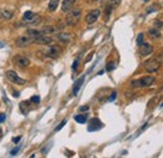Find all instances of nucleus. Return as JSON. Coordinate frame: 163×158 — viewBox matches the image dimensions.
Segmentation results:
<instances>
[{
    "label": "nucleus",
    "mask_w": 163,
    "mask_h": 158,
    "mask_svg": "<svg viewBox=\"0 0 163 158\" xmlns=\"http://www.w3.org/2000/svg\"><path fill=\"white\" fill-rule=\"evenodd\" d=\"M99 15H100V10H99V9H93V10H90V11L87 14V16H85V23H87V24H94V23L98 20Z\"/></svg>",
    "instance_id": "39448f33"
},
{
    "label": "nucleus",
    "mask_w": 163,
    "mask_h": 158,
    "mask_svg": "<svg viewBox=\"0 0 163 158\" xmlns=\"http://www.w3.org/2000/svg\"><path fill=\"white\" fill-rule=\"evenodd\" d=\"M58 5H59V0H50V3H49V5H48V9H49L50 11H54V10L58 8Z\"/></svg>",
    "instance_id": "412c9836"
},
{
    "label": "nucleus",
    "mask_w": 163,
    "mask_h": 158,
    "mask_svg": "<svg viewBox=\"0 0 163 158\" xmlns=\"http://www.w3.org/2000/svg\"><path fill=\"white\" fill-rule=\"evenodd\" d=\"M5 118H6V117H5V113H1V114H0V123H3V122L5 121Z\"/></svg>",
    "instance_id": "473e14b6"
},
{
    "label": "nucleus",
    "mask_w": 163,
    "mask_h": 158,
    "mask_svg": "<svg viewBox=\"0 0 163 158\" xmlns=\"http://www.w3.org/2000/svg\"><path fill=\"white\" fill-rule=\"evenodd\" d=\"M43 33L40 31V30H35V29H29L28 30V35L29 36H31L33 39H35L37 36H39V35H42Z\"/></svg>",
    "instance_id": "6ab92c4d"
},
{
    "label": "nucleus",
    "mask_w": 163,
    "mask_h": 158,
    "mask_svg": "<svg viewBox=\"0 0 163 158\" xmlns=\"http://www.w3.org/2000/svg\"><path fill=\"white\" fill-rule=\"evenodd\" d=\"M149 36L157 39V38L161 36V33H160V30H158L157 28H153V29H149Z\"/></svg>",
    "instance_id": "aec40b11"
},
{
    "label": "nucleus",
    "mask_w": 163,
    "mask_h": 158,
    "mask_svg": "<svg viewBox=\"0 0 163 158\" xmlns=\"http://www.w3.org/2000/svg\"><path fill=\"white\" fill-rule=\"evenodd\" d=\"M55 39L65 44V43H69V40L72 39V35H70L69 33H58V34L55 35Z\"/></svg>",
    "instance_id": "ddd939ff"
},
{
    "label": "nucleus",
    "mask_w": 163,
    "mask_h": 158,
    "mask_svg": "<svg viewBox=\"0 0 163 158\" xmlns=\"http://www.w3.org/2000/svg\"><path fill=\"white\" fill-rule=\"evenodd\" d=\"M31 43H34V39H33L31 36H29L28 34H26V35H21V36H19V38H16V40H15V45H16L18 48L28 46V45H30Z\"/></svg>",
    "instance_id": "7ed1b4c3"
},
{
    "label": "nucleus",
    "mask_w": 163,
    "mask_h": 158,
    "mask_svg": "<svg viewBox=\"0 0 163 158\" xmlns=\"http://www.w3.org/2000/svg\"><path fill=\"white\" fill-rule=\"evenodd\" d=\"M0 18H1V16H0Z\"/></svg>",
    "instance_id": "4c0bfd02"
},
{
    "label": "nucleus",
    "mask_w": 163,
    "mask_h": 158,
    "mask_svg": "<svg viewBox=\"0 0 163 158\" xmlns=\"http://www.w3.org/2000/svg\"><path fill=\"white\" fill-rule=\"evenodd\" d=\"M121 1H122V0H108V5H109L112 9H115V8L119 6Z\"/></svg>",
    "instance_id": "5701e85b"
},
{
    "label": "nucleus",
    "mask_w": 163,
    "mask_h": 158,
    "mask_svg": "<svg viewBox=\"0 0 163 158\" xmlns=\"http://www.w3.org/2000/svg\"><path fill=\"white\" fill-rule=\"evenodd\" d=\"M33 15H34L33 11H25V13L23 14V20L26 23V21H29V20L33 18Z\"/></svg>",
    "instance_id": "4be33fe9"
},
{
    "label": "nucleus",
    "mask_w": 163,
    "mask_h": 158,
    "mask_svg": "<svg viewBox=\"0 0 163 158\" xmlns=\"http://www.w3.org/2000/svg\"><path fill=\"white\" fill-rule=\"evenodd\" d=\"M142 43H143V33H139V35H138V38H137V44H138V46H139Z\"/></svg>",
    "instance_id": "a878e982"
},
{
    "label": "nucleus",
    "mask_w": 163,
    "mask_h": 158,
    "mask_svg": "<svg viewBox=\"0 0 163 158\" xmlns=\"http://www.w3.org/2000/svg\"><path fill=\"white\" fill-rule=\"evenodd\" d=\"M13 97H15V98H18V97H19V92H14V94H13Z\"/></svg>",
    "instance_id": "f704fd0d"
},
{
    "label": "nucleus",
    "mask_w": 163,
    "mask_h": 158,
    "mask_svg": "<svg viewBox=\"0 0 163 158\" xmlns=\"http://www.w3.org/2000/svg\"><path fill=\"white\" fill-rule=\"evenodd\" d=\"M82 10L81 9H74L72 11H69V14L67 15V24L68 25H76L78 24L79 19H81Z\"/></svg>",
    "instance_id": "f257e3e1"
},
{
    "label": "nucleus",
    "mask_w": 163,
    "mask_h": 158,
    "mask_svg": "<svg viewBox=\"0 0 163 158\" xmlns=\"http://www.w3.org/2000/svg\"><path fill=\"white\" fill-rule=\"evenodd\" d=\"M115 97H117V92H113V93H112V95L109 97V102H113V101L115 99Z\"/></svg>",
    "instance_id": "c756f323"
},
{
    "label": "nucleus",
    "mask_w": 163,
    "mask_h": 158,
    "mask_svg": "<svg viewBox=\"0 0 163 158\" xmlns=\"http://www.w3.org/2000/svg\"><path fill=\"white\" fill-rule=\"evenodd\" d=\"M20 139H21V137H14V138H13V142H14V143H18Z\"/></svg>",
    "instance_id": "72a5a7b5"
},
{
    "label": "nucleus",
    "mask_w": 163,
    "mask_h": 158,
    "mask_svg": "<svg viewBox=\"0 0 163 158\" xmlns=\"http://www.w3.org/2000/svg\"><path fill=\"white\" fill-rule=\"evenodd\" d=\"M137 82H138V87L146 88V87H151V85L156 82V79H155V77L148 75V77H142V78H141V79H138Z\"/></svg>",
    "instance_id": "6e6552de"
},
{
    "label": "nucleus",
    "mask_w": 163,
    "mask_h": 158,
    "mask_svg": "<svg viewBox=\"0 0 163 158\" xmlns=\"http://www.w3.org/2000/svg\"><path fill=\"white\" fill-rule=\"evenodd\" d=\"M34 43H38V44H42V45H50L53 43V38L49 36V35L42 34V35H39L34 39Z\"/></svg>",
    "instance_id": "1a4fd4ad"
},
{
    "label": "nucleus",
    "mask_w": 163,
    "mask_h": 158,
    "mask_svg": "<svg viewBox=\"0 0 163 158\" xmlns=\"http://www.w3.org/2000/svg\"><path fill=\"white\" fill-rule=\"evenodd\" d=\"M5 75H6V78H8L11 83H14V84L23 85V84H25V83H26V80H25V79H23V78H20V77L18 75V73H16V72H14V70H8V72L5 73Z\"/></svg>",
    "instance_id": "f03ea898"
},
{
    "label": "nucleus",
    "mask_w": 163,
    "mask_h": 158,
    "mask_svg": "<svg viewBox=\"0 0 163 158\" xmlns=\"http://www.w3.org/2000/svg\"><path fill=\"white\" fill-rule=\"evenodd\" d=\"M83 82H84V77L79 78V79H78L76 83H74V87H73V94H74V95H77V93L79 92L82 84H83Z\"/></svg>",
    "instance_id": "f3484780"
},
{
    "label": "nucleus",
    "mask_w": 163,
    "mask_h": 158,
    "mask_svg": "<svg viewBox=\"0 0 163 158\" xmlns=\"http://www.w3.org/2000/svg\"><path fill=\"white\" fill-rule=\"evenodd\" d=\"M0 16L5 20H10L14 18V11L9 10V9H3V10H0Z\"/></svg>",
    "instance_id": "4468645a"
},
{
    "label": "nucleus",
    "mask_w": 163,
    "mask_h": 158,
    "mask_svg": "<svg viewBox=\"0 0 163 158\" xmlns=\"http://www.w3.org/2000/svg\"><path fill=\"white\" fill-rule=\"evenodd\" d=\"M87 111H89V106H83L79 108V112H87Z\"/></svg>",
    "instance_id": "7c9ffc66"
},
{
    "label": "nucleus",
    "mask_w": 163,
    "mask_h": 158,
    "mask_svg": "<svg viewBox=\"0 0 163 158\" xmlns=\"http://www.w3.org/2000/svg\"><path fill=\"white\" fill-rule=\"evenodd\" d=\"M76 3H77V0H63V3H62V11L63 13L70 11Z\"/></svg>",
    "instance_id": "f8f14e48"
},
{
    "label": "nucleus",
    "mask_w": 163,
    "mask_h": 158,
    "mask_svg": "<svg viewBox=\"0 0 163 158\" xmlns=\"http://www.w3.org/2000/svg\"><path fill=\"white\" fill-rule=\"evenodd\" d=\"M78 62H79L78 59H76V60H74V63H73V67H72V68H73V70H76V69H77V67H78Z\"/></svg>",
    "instance_id": "2f4dec72"
},
{
    "label": "nucleus",
    "mask_w": 163,
    "mask_h": 158,
    "mask_svg": "<svg viewBox=\"0 0 163 158\" xmlns=\"http://www.w3.org/2000/svg\"><path fill=\"white\" fill-rule=\"evenodd\" d=\"M100 128H103V123H102L98 118H93V119H90L89 126H88V131H89V132L99 131Z\"/></svg>",
    "instance_id": "9d476101"
},
{
    "label": "nucleus",
    "mask_w": 163,
    "mask_h": 158,
    "mask_svg": "<svg viewBox=\"0 0 163 158\" xmlns=\"http://www.w3.org/2000/svg\"><path fill=\"white\" fill-rule=\"evenodd\" d=\"M0 133H1V128H0Z\"/></svg>",
    "instance_id": "c9c22d12"
},
{
    "label": "nucleus",
    "mask_w": 163,
    "mask_h": 158,
    "mask_svg": "<svg viewBox=\"0 0 163 158\" xmlns=\"http://www.w3.org/2000/svg\"><path fill=\"white\" fill-rule=\"evenodd\" d=\"M65 124H67V119H63V121H62V122L59 123V126H58V127L55 128V132H58V131H60V129H62V128H63V127H64Z\"/></svg>",
    "instance_id": "b1692460"
},
{
    "label": "nucleus",
    "mask_w": 163,
    "mask_h": 158,
    "mask_svg": "<svg viewBox=\"0 0 163 158\" xmlns=\"http://www.w3.org/2000/svg\"><path fill=\"white\" fill-rule=\"evenodd\" d=\"M14 63L18 65V67H20V68H26V67H29L30 65V60L26 58V57H24V55H16V57H14Z\"/></svg>",
    "instance_id": "0eeeda50"
},
{
    "label": "nucleus",
    "mask_w": 163,
    "mask_h": 158,
    "mask_svg": "<svg viewBox=\"0 0 163 158\" xmlns=\"http://www.w3.org/2000/svg\"><path fill=\"white\" fill-rule=\"evenodd\" d=\"M156 59H157L160 63H163V52H161V53L157 55V58H156Z\"/></svg>",
    "instance_id": "c85d7f7f"
},
{
    "label": "nucleus",
    "mask_w": 163,
    "mask_h": 158,
    "mask_svg": "<svg viewBox=\"0 0 163 158\" xmlns=\"http://www.w3.org/2000/svg\"><path fill=\"white\" fill-rule=\"evenodd\" d=\"M30 102H33V103H39V102H40V98H39L38 95H33V97L30 98Z\"/></svg>",
    "instance_id": "bb28decb"
},
{
    "label": "nucleus",
    "mask_w": 163,
    "mask_h": 158,
    "mask_svg": "<svg viewBox=\"0 0 163 158\" xmlns=\"http://www.w3.org/2000/svg\"><path fill=\"white\" fill-rule=\"evenodd\" d=\"M19 150H20V146H18L16 148L11 150V151H10V156H16V153L19 152Z\"/></svg>",
    "instance_id": "cd10ccee"
},
{
    "label": "nucleus",
    "mask_w": 163,
    "mask_h": 158,
    "mask_svg": "<svg viewBox=\"0 0 163 158\" xmlns=\"http://www.w3.org/2000/svg\"><path fill=\"white\" fill-rule=\"evenodd\" d=\"M60 53H62V48H60V46H58V45H50V46L47 49L45 55L54 59V58H58V57L60 55Z\"/></svg>",
    "instance_id": "423d86ee"
},
{
    "label": "nucleus",
    "mask_w": 163,
    "mask_h": 158,
    "mask_svg": "<svg viewBox=\"0 0 163 158\" xmlns=\"http://www.w3.org/2000/svg\"><path fill=\"white\" fill-rule=\"evenodd\" d=\"M87 119H88V116L87 114H77V116H74V121L78 122V123H81V124L85 123Z\"/></svg>",
    "instance_id": "a211bd4d"
},
{
    "label": "nucleus",
    "mask_w": 163,
    "mask_h": 158,
    "mask_svg": "<svg viewBox=\"0 0 163 158\" xmlns=\"http://www.w3.org/2000/svg\"><path fill=\"white\" fill-rule=\"evenodd\" d=\"M144 69H146L148 73H155V72H157V70L160 69V62H158L156 58L149 59V60H147V62L144 63Z\"/></svg>",
    "instance_id": "20e7f679"
},
{
    "label": "nucleus",
    "mask_w": 163,
    "mask_h": 158,
    "mask_svg": "<svg viewBox=\"0 0 163 158\" xmlns=\"http://www.w3.org/2000/svg\"><path fill=\"white\" fill-rule=\"evenodd\" d=\"M115 68V63H113V62H110V63H108L107 64V70L108 72H110V70H113Z\"/></svg>",
    "instance_id": "393cba45"
},
{
    "label": "nucleus",
    "mask_w": 163,
    "mask_h": 158,
    "mask_svg": "<svg viewBox=\"0 0 163 158\" xmlns=\"http://www.w3.org/2000/svg\"><path fill=\"white\" fill-rule=\"evenodd\" d=\"M26 23H28V25L37 26V25H39V24L42 23V16H40V15H38V14H34V15H33V18H31L29 21H26Z\"/></svg>",
    "instance_id": "dca6fc26"
},
{
    "label": "nucleus",
    "mask_w": 163,
    "mask_h": 158,
    "mask_svg": "<svg viewBox=\"0 0 163 158\" xmlns=\"http://www.w3.org/2000/svg\"><path fill=\"white\" fill-rule=\"evenodd\" d=\"M152 52H153V48H152L151 44H148V43H142V44L139 45V54H141L142 57H147V55L152 54Z\"/></svg>",
    "instance_id": "9b49d317"
},
{
    "label": "nucleus",
    "mask_w": 163,
    "mask_h": 158,
    "mask_svg": "<svg viewBox=\"0 0 163 158\" xmlns=\"http://www.w3.org/2000/svg\"><path fill=\"white\" fill-rule=\"evenodd\" d=\"M60 28H62V26H52V25H48V26H44L40 31H42L43 34L48 35V34H54V33H57L58 29H60Z\"/></svg>",
    "instance_id": "2eb2a0df"
},
{
    "label": "nucleus",
    "mask_w": 163,
    "mask_h": 158,
    "mask_svg": "<svg viewBox=\"0 0 163 158\" xmlns=\"http://www.w3.org/2000/svg\"><path fill=\"white\" fill-rule=\"evenodd\" d=\"M144 1H148V0H144Z\"/></svg>",
    "instance_id": "e433bc0d"
}]
</instances>
